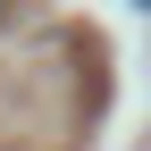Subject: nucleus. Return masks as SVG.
<instances>
[{
	"label": "nucleus",
	"mask_w": 151,
	"mask_h": 151,
	"mask_svg": "<svg viewBox=\"0 0 151 151\" xmlns=\"http://www.w3.org/2000/svg\"><path fill=\"white\" fill-rule=\"evenodd\" d=\"M0 9H9V0H0Z\"/></svg>",
	"instance_id": "f257e3e1"
},
{
	"label": "nucleus",
	"mask_w": 151,
	"mask_h": 151,
	"mask_svg": "<svg viewBox=\"0 0 151 151\" xmlns=\"http://www.w3.org/2000/svg\"><path fill=\"white\" fill-rule=\"evenodd\" d=\"M143 9H151V0H143Z\"/></svg>",
	"instance_id": "f03ea898"
}]
</instances>
